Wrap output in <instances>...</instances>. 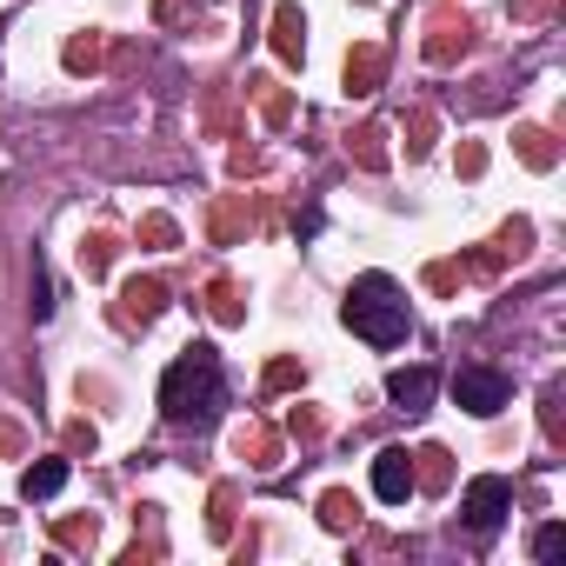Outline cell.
<instances>
[{
  "mask_svg": "<svg viewBox=\"0 0 566 566\" xmlns=\"http://www.w3.org/2000/svg\"><path fill=\"white\" fill-rule=\"evenodd\" d=\"M273 54H280V61H301V54H307V21H301V8H280V14H273Z\"/></svg>",
  "mask_w": 566,
  "mask_h": 566,
  "instance_id": "52a82bcc",
  "label": "cell"
},
{
  "mask_svg": "<svg viewBox=\"0 0 566 566\" xmlns=\"http://www.w3.org/2000/svg\"><path fill=\"white\" fill-rule=\"evenodd\" d=\"M340 321H347L367 347H400V340H407V327H413L407 294L394 287L387 273H360V280H354V287H347V307H340Z\"/></svg>",
  "mask_w": 566,
  "mask_h": 566,
  "instance_id": "7a4b0ae2",
  "label": "cell"
},
{
  "mask_svg": "<svg viewBox=\"0 0 566 566\" xmlns=\"http://www.w3.org/2000/svg\"><path fill=\"white\" fill-rule=\"evenodd\" d=\"M94 54H101L94 41H74V48H67V67H94Z\"/></svg>",
  "mask_w": 566,
  "mask_h": 566,
  "instance_id": "2e32d148",
  "label": "cell"
},
{
  "mask_svg": "<svg viewBox=\"0 0 566 566\" xmlns=\"http://www.w3.org/2000/svg\"><path fill=\"white\" fill-rule=\"evenodd\" d=\"M321 526L347 533V526H354V500H347V493H327V500H321Z\"/></svg>",
  "mask_w": 566,
  "mask_h": 566,
  "instance_id": "8fae6325",
  "label": "cell"
},
{
  "mask_svg": "<svg viewBox=\"0 0 566 566\" xmlns=\"http://www.w3.org/2000/svg\"><path fill=\"white\" fill-rule=\"evenodd\" d=\"M227 407V374H220V354L207 340H193L167 374H160V413L174 427H213Z\"/></svg>",
  "mask_w": 566,
  "mask_h": 566,
  "instance_id": "6da1fadb",
  "label": "cell"
},
{
  "mask_svg": "<svg viewBox=\"0 0 566 566\" xmlns=\"http://www.w3.org/2000/svg\"><path fill=\"white\" fill-rule=\"evenodd\" d=\"M107 253H114L107 240H87V273H101V266H107Z\"/></svg>",
  "mask_w": 566,
  "mask_h": 566,
  "instance_id": "e0dca14e",
  "label": "cell"
},
{
  "mask_svg": "<svg viewBox=\"0 0 566 566\" xmlns=\"http://www.w3.org/2000/svg\"><path fill=\"white\" fill-rule=\"evenodd\" d=\"M213 314H220V321H240V307H233V287H227V280L213 287Z\"/></svg>",
  "mask_w": 566,
  "mask_h": 566,
  "instance_id": "9a60e30c",
  "label": "cell"
},
{
  "mask_svg": "<svg viewBox=\"0 0 566 566\" xmlns=\"http://www.w3.org/2000/svg\"><path fill=\"white\" fill-rule=\"evenodd\" d=\"M374 81H380V48H360V54L347 61V87H354V94H374Z\"/></svg>",
  "mask_w": 566,
  "mask_h": 566,
  "instance_id": "30bf717a",
  "label": "cell"
},
{
  "mask_svg": "<svg viewBox=\"0 0 566 566\" xmlns=\"http://www.w3.org/2000/svg\"><path fill=\"white\" fill-rule=\"evenodd\" d=\"M506 513H513V486L500 480V473H480V480H467V493H460V520H467V533H500L506 526Z\"/></svg>",
  "mask_w": 566,
  "mask_h": 566,
  "instance_id": "3957f363",
  "label": "cell"
},
{
  "mask_svg": "<svg viewBox=\"0 0 566 566\" xmlns=\"http://www.w3.org/2000/svg\"><path fill=\"white\" fill-rule=\"evenodd\" d=\"M354 140H360V160H367V167H380V127H360Z\"/></svg>",
  "mask_w": 566,
  "mask_h": 566,
  "instance_id": "5bb4252c",
  "label": "cell"
},
{
  "mask_svg": "<svg viewBox=\"0 0 566 566\" xmlns=\"http://www.w3.org/2000/svg\"><path fill=\"white\" fill-rule=\"evenodd\" d=\"M61 486H67V460H34V467L21 473V493H28V500H54Z\"/></svg>",
  "mask_w": 566,
  "mask_h": 566,
  "instance_id": "ba28073f",
  "label": "cell"
},
{
  "mask_svg": "<svg viewBox=\"0 0 566 566\" xmlns=\"http://www.w3.org/2000/svg\"><path fill=\"white\" fill-rule=\"evenodd\" d=\"M167 307V287H160V280H127V314L134 321H154Z\"/></svg>",
  "mask_w": 566,
  "mask_h": 566,
  "instance_id": "9c48e42d",
  "label": "cell"
},
{
  "mask_svg": "<svg viewBox=\"0 0 566 566\" xmlns=\"http://www.w3.org/2000/svg\"><path fill=\"white\" fill-rule=\"evenodd\" d=\"M453 400H460L467 413L493 420V413L513 400V380H506V374H493V367H460V374H453Z\"/></svg>",
  "mask_w": 566,
  "mask_h": 566,
  "instance_id": "277c9868",
  "label": "cell"
},
{
  "mask_svg": "<svg viewBox=\"0 0 566 566\" xmlns=\"http://www.w3.org/2000/svg\"><path fill=\"white\" fill-rule=\"evenodd\" d=\"M566 553V526H539L533 533V559H559Z\"/></svg>",
  "mask_w": 566,
  "mask_h": 566,
  "instance_id": "7c38bea8",
  "label": "cell"
},
{
  "mask_svg": "<svg viewBox=\"0 0 566 566\" xmlns=\"http://www.w3.org/2000/svg\"><path fill=\"white\" fill-rule=\"evenodd\" d=\"M520 154L533 160V167H553V147H546V134L533 127V134H520Z\"/></svg>",
  "mask_w": 566,
  "mask_h": 566,
  "instance_id": "4fadbf2b",
  "label": "cell"
},
{
  "mask_svg": "<svg viewBox=\"0 0 566 566\" xmlns=\"http://www.w3.org/2000/svg\"><path fill=\"white\" fill-rule=\"evenodd\" d=\"M374 493H380L387 506H407V500H413V453H407V447L374 453Z\"/></svg>",
  "mask_w": 566,
  "mask_h": 566,
  "instance_id": "5b68a950",
  "label": "cell"
},
{
  "mask_svg": "<svg viewBox=\"0 0 566 566\" xmlns=\"http://www.w3.org/2000/svg\"><path fill=\"white\" fill-rule=\"evenodd\" d=\"M387 400H394L400 413H427V407H433V374H427V367H400V374L387 380Z\"/></svg>",
  "mask_w": 566,
  "mask_h": 566,
  "instance_id": "8992f818",
  "label": "cell"
}]
</instances>
